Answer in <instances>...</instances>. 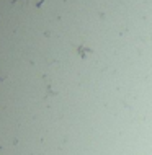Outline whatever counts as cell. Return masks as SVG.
Returning <instances> with one entry per match:
<instances>
[{"label":"cell","mask_w":152,"mask_h":155,"mask_svg":"<svg viewBox=\"0 0 152 155\" xmlns=\"http://www.w3.org/2000/svg\"><path fill=\"white\" fill-rule=\"evenodd\" d=\"M28 3V5H35V7H41L44 3V0H12V3Z\"/></svg>","instance_id":"1"}]
</instances>
